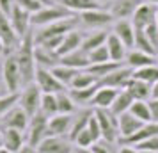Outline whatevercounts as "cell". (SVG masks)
I'll return each mask as SVG.
<instances>
[{"label": "cell", "mask_w": 158, "mask_h": 153, "mask_svg": "<svg viewBox=\"0 0 158 153\" xmlns=\"http://www.w3.org/2000/svg\"><path fill=\"white\" fill-rule=\"evenodd\" d=\"M34 32L32 30H27L25 34L20 39V45L15 50L16 53V61H18V66H20V73H22V82L23 86H27L30 82H34V75H36V59H34Z\"/></svg>", "instance_id": "1"}, {"label": "cell", "mask_w": 158, "mask_h": 153, "mask_svg": "<svg viewBox=\"0 0 158 153\" xmlns=\"http://www.w3.org/2000/svg\"><path fill=\"white\" fill-rule=\"evenodd\" d=\"M68 16H73V13L68 7H64L60 2H50V4H44L34 15H30V25L43 27V25H48L52 22L68 18Z\"/></svg>", "instance_id": "2"}, {"label": "cell", "mask_w": 158, "mask_h": 153, "mask_svg": "<svg viewBox=\"0 0 158 153\" xmlns=\"http://www.w3.org/2000/svg\"><path fill=\"white\" fill-rule=\"evenodd\" d=\"M2 79L6 84L7 93H16L20 91V87L23 86L22 82V73H20V66L16 61V53H4V62H2Z\"/></svg>", "instance_id": "3"}, {"label": "cell", "mask_w": 158, "mask_h": 153, "mask_svg": "<svg viewBox=\"0 0 158 153\" xmlns=\"http://www.w3.org/2000/svg\"><path fill=\"white\" fill-rule=\"evenodd\" d=\"M78 23V18L75 16H68V18H62V20H57V22H52L48 25H43L39 32H34V43H41L48 37H57V36H64L66 32H69L77 27Z\"/></svg>", "instance_id": "4"}, {"label": "cell", "mask_w": 158, "mask_h": 153, "mask_svg": "<svg viewBox=\"0 0 158 153\" xmlns=\"http://www.w3.org/2000/svg\"><path fill=\"white\" fill-rule=\"evenodd\" d=\"M25 132H27V134H25L27 144L36 150L37 144L48 135V116H44L41 110H37L34 116H30L29 126H27Z\"/></svg>", "instance_id": "5"}, {"label": "cell", "mask_w": 158, "mask_h": 153, "mask_svg": "<svg viewBox=\"0 0 158 153\" xmlns=\"http://www.w3.org/2000/svg\"><path fill=\"white\" fill-rule=\"evenodd\" d=\"M94 116L98 117V123L101 128V139L108 142L117 144L119 141V128H117V116L110 109H93Z\"/></svg>", "instance_id": "6"}, {"label": "cell", "mask_w": 158, "mask_h": 153, "mask_svg": "<svg viewBox=\"0 0 158 153\" xmlns=\"http://www.w3.org/2000/svg\"><path fill=\"white\" fill-rule=\"evenodd\" d=\"M22 37L16 34L13 23L9 20V15L0 9V45H2V55L4 53H11L18 48Z\"/></svg>", "instance_id": "7"}, {"label": "cell", "mask_w": 158, "mask_h": 153, "mask_svg": "<svg viewBox=\"0 0 158 153\" xmlns=\"http://www.w3.org/2000/svg\"><path fill=\"white\" fill-rule=\"evenodd\" d=\"M41 89L37 87L36 82H30L27 86H23V91L20 93V98H18V105L22 107L29 116H34L39 107H41Z\"/></svg>", "instance_id": "8"}, {"label": "cell", "mask_w": 158, "mask_h": 153, "mask_svg": "<svg viewBox=\"0 0 158 153\" xmlns=\"http://www.w3.org/2000/svg\"><path fill=\"white\" fill-rule=\"evenodd\" d=\"M114 20L115 18L112 16V13L110 11H105L103 7H96V9L84 11V13H78V23H82L84 27H89V29L107 27Z\"/></svg>", "instance_id": "9"}, {"label": "cell", "mask_w": 158, "mask_h": 153, "mask_svg": "<svg viewBox=\"0 0 158 153\" xmlns=\"http://www.w3.org/2000/svg\"><path fill=\"white\" fill-rule=\"evenodd\" d=\"M34 82L37 84V87L41 89V93H53V95H55V93H60V91L68 89L64 84H60V82L57 80V77L52 73V70L41 68V66L36 68Z\"/></svg>", "instance_id": "10"}, {"label": "cell", "mask_w": 158, "mask_h": 153, "mask_svg": "<svg viewBox=\"0 0 158 153\" xmlns=\"http://www.w3.org/2000/svg\"><path fill=\"white\" fill-rule=\"evenodd\" d=\"M73 150V142L66 135H46L36 148L39 153H71Z\"/></svg>", "instance_id": "11"}, {"label": "cell", "mask_w": 158, "mask_h": 153, "mask_svg": "<svg viewBox=\"0 0 158 153\" xmlns=\"http://www.w3.org/2000/svg\"><path fill=\"white\" fill-rule=\"evenodd\" d=\"M27 144L25 132L18 128H2V151L6 153H20Z\"/></svg>", "instance_id": "12"}, {"label": "cell", "mask_w": 158, "mask_h": 153, "mask_svg": "<svg viewBox=\"0 0 158 153\" xmlns=\"http://www.w3.org/2000/svg\"><path fill=\"white\" fill-rule=\"evenodd\" d=\"M29 119H30V116L16 103L15 107H11L2 116V128H18V130L25 132L27 126H29Z\"/></svg>", "instance_id": "13"}, {"label": "cell", "mask_w": 158, "mask_h": 153, "mask_svg": "<svg viewBox=\"0 0 158 153\" xmlns=\"http://www.w3.org/2000/svg\"><path fill=\"white\" fill-rule=\"evenodd\" d=\"M131 68H128L126 64H121L117 70H114L112 73H108L107 77H103L98 80L100 86H110L115 89H124V86L128 84V80L131 79Z\"/></svg>", "instance_id": "14"}, {"label": "cell", "mask_w": 158, "mask_h": 153, "mask_svg": "<svg viewBox=\"0 0 158 153\" xmlns=\"http://www.w3.org/2000/svg\"><path fill=\"white\" fill-rule=\"evenodd\" d=\"M155 15H156V6H153L149 2H142L139 7L133 11V15L130 16V20L133 23L135 29H144L149 23L155 22Z\"/></svg>", "instance_id": "15"}, {"label": "cell", "mask_w": 158, "mask_h": 153, "mask_svg": "<svg viewBox=\"0 0 158 153\" xmlns=\"http://www.w3.org/2000/svg\"><path fill=\"white\" fill-rule=\"evenodd\" d=\"M9 20H11V23H13V27H15V30H16V34L20 37L32 27V25H30V13L25 11L23 7H20L18 4H13V7L9 11Z\"/></svg>", "instance_id": "16"}, {"label": "cell", "mask_w": 158, "mask_h": 153, "mask_svg": "<svg viewBox=\"0 0 158 153\" xmlns=\"http://www.w3.org/2000/svg\"><path fill=\"white\" fill-rule=\"evenodd\" d=\"M71 123H73L71 114H62V112L53 114V116L48 117V135H66L68 137Z\"/></svg>", "instance_id": "17"}, {"label": "cell", "mask_w": 158, "mask_h": 153, "mask_svg": "<svg viewBox=\"0 0 158 153\" xmlns=\"http://www.w3.org/2000/svg\"><path fill=\"white\" fill-rule=\"evenodd\" d=\"M156 134H158V121H148V123H144L137 132H133L131 135L119 139L117 142H119L121 146H133V144H137V142L144 141L146 137L156 135Z\"/></svg>", "instance_id": "18"}, {"label": "cell", "mask_w": 158, "mask_h": 153, "mask_svg": "<svg viewBox=\"0 0 158 153\" xmlns=\"http://www.w3.org/2000/svg\"><path fill=\"white\" fill-rule=\"evenodd\" d=\"M117 91L119 89L110 87V86H100L98 84L96 93H94L93 100H91V107H94V109H110V105L114 102Z\"/></svg>", "instance_id": "19"}, {"label": "cell", "mask_w": 158, "mask_h": 153, "mask_svg": "<svg viewBox=\"0 0 158 153\" xmlns=\"http://www.w3.org/2000/svg\"><path fill=\"white\" fill-rule=\"evenodd\" d=\"M34 59H36L37 66L48 68V70H52L53 66H57L60 62V55L57 53V50L46 48L43 45H36L34 46Z\"/></svg>", "instance_id": "20"}, {"label": "cell", "mask_w": 158, "mask_h": 153, "mask_svg": "<svg viewBox=\"0 0 158 153\" xmlns=\"http://www.w3.org/2000/svg\"><path fill=\"white\" fill-rule=\"evenodd\" d=\"M112 32L126 45L128 50L133 46V41H135V27H133V23H131L130 18H119V20L115 22Z\"/></svg>", "instance_id": "21"}, {"label": "cell", "mask_w": 158, "mask_h": 153, "mask_svg": "<svg viewBox=\"0 0 158 153\" xmlns=\"http://www.w3.org/2000/svg\"><path fill=\"white\" fill-rule=\"evenodd\" d=\"M144 125V121H140L139 117H135L130 110L123 112L117 116V128H119V139L128 137L133 132H137Z\"/></svg>", "instance_id": "22"}, {"label": "cell", "mask_w": 158, "mask_h": 153, "mask_svg": "<svg viewBox=\"0 0 158 153\" xmlns=\"http://www.w3.org/2000/svg\"><path fill=\"white\" fill-rule=\"evenodd\" d=\"M156 62V55L155 53H148L144 50H131L126 52V57H124V64L131 68V70H137V68H142V66L148 64H155Z\"/></svg>", "instance_id": "23"}, {"label": "cell", "mask_w": 158, "mask_h": 153, "mask_svg": "<svg viewBox=\"0 0 158 153\" xmlns=\"http://www.w3.org/2000/svg\"><path fill=\"white\" fill-rule=\"evenodd\" d=\"M144 0H112L110 2V13L114 18H130V16L133 15V11H135L140 4H142Z\"/></svg>", "instance_id": "24"}, {"label": "cell", "mask_w": 158, "mask_h": 153, "mask_svg": "<svg viewBox=\"0 0 158 153\" xmlns=\"http://www.w3.org/2000/svg\"><path fill=\"white\" fill-rule=\"evenodd\" d=\"M60 64L71 66L75 70H85L87 66L91 64V61H89V53L85 50L77 48V50L69 52L66 55H60Z\"/></svg>", "instance_id": "25"}, {"label": "cell", "mask_w": 158, "mask_h": 153, "mask_svg": "<svg viewBox=\"0 0 158 153\" xmlns=\"http://www.w3.org/2000/svg\"><path fill=\"white\" fill-rule=\"evenodd\" d=\"M107 50H108V55H110V61H115V62H124V57H126V45L123 43L119 37L115 36L114 32L107 36Z\"/></svg>", "instance_id": "26"}, {"label": "cell", "mask_w": 158, "mask_h": 153, "mask_svg": "<svg viewBox=\"0 0 158 153\" xmlns=\"http://www.w3.org/2000/svg\"><path fill=\"white\" fill-rule=\"evenodd\" d=\"M82 39H84V36H82V32L77 30V29L66 32L64 37H62V41H60V45L57 46V53L59 55H66V53H69V52L80 48Z\"/></svg>", "instance_id": "27"}, {"label": "cell", "mask_w": 158, "mask_h": 153, "mask_svg": "<svg viewBox=\"0 0 158 153\" xmlns=\"http://www.w3.org/2000/svg\"><path fill=\"white\" fill-rule=\"evenodd\" d=\"M124 89L133 96V100H149V96H151L149 84L139 80V79H133V77L128 80V84L124 86Z\"/></svg>", "instance_id": "28"}, {"label": "cell", "mask_w": 158, "mask_h": 153, "mask_svg": "<svg viewBox=\"0 0 158 153\" xmlns=\"http://www.w3.org/2000/svg\"><path fill=\"white\" fill-rule=\"evenodd\" d=\"M121 64H124V62H115V61H103V62H93V64H89L85 68L89 73H93L94 77L100 80V79H103V77H107L108 73H112L114 70H117Z\"/></svg>", "instance_id": "29"}, {"label": "cell", "mask_w": 158, "mask_h": 153, "mask_svg": "<svg viewBox=\"0 0 158 153\" xmlns=\"http://www.w3.org/2000/svg\"><path fill=\"white\" fill-rule=\"evenodd\" d=\"M131 102H133V96L130 95L126 89H119L114 98V102H112V105H110V110L114 112L115 116H119V114H123V112H126L130 109Z\"/></svg>", "instance_id": "30"}, {"label": "cell", "mask_w": 158, "mask_h": 153, "mask_svg": "<svg viewBox=\"0 0 158 153\" xmlns=\"http://www.w3.org/2000/svg\"><path fill=\"white\" fill-rule=\"evenodd\" d=\"M131 77L146 82L149 86H153L158 80V64L155 62V64H148V66H142V68H137V70L131 71Z\"/></svg>", "instance_id": "31"}, {"label": "cell", "mask_w": 158, "mask_h": 153, "mask_svg": "<svg viewBox=\"0 0 158 153\" xmlns=\"http://www.w3.org/2000/svg\"><path fill=\"white\" fill-rule=\"evenodd\" d=\"M64 7H68L73 15L75 13H84V11H89V9H96L101 7L100 0H59Z\"/></svg>", "instance_id": "32"}, {"label": "cell", "mask_w": 158, "mask_h": 153, "mask_svg": "<svg viewBox=\"0 0 158 153\" xmlns=\"http://www.w3.org/2000/svg\"><path fill=\"white\" fill-rule=\"evenodd\" d=\"M96 84H98V79L93 73H89L87 70H78L77 75L73 77L71 84H69V89H84V87L96 86Z\"/></svg>", "instance_id": "33"}, {"label": "cell", "mask_w": 158, "mask_h": 153, "mask_svg": "<svg viewBox=\"0 0 158 153\" xmlns=\"http://www.w3.org/2000/svg\"><path fill=\"white\" fill-rule=\"evenodd\" d=\"M96 87H98V84L91 86V87H84V89H69V95H71V98L75 100L77 105L87 107V105H91V100H93L94 93H96Z\"/></svg>", "instance_id": "34"}, {"label": "cell", "mask_w": 158, "mask_h": 153, "mask_svg": "<svg viewBox=\"0 0 158 153\" xmlns=\"http://www.w3.org/2000/svg\"><path fill=\"white\" fill-rule=\"evenodd\" d=\"M107 32L105 30L98 29L96 32H93V34H89V36H84V39H82V45H80V48L82 50H93V48H96V46H100V45H105V41H107Z\"/></svg>", "instance_id": "35"}, {"label": "cell", "mask_w": 158, "mask_h": 153, "mask_svg": "<svg viewBox=\"0 0 158 153\" xmlns=\"http://www.w3.org/2000/svg\"><path fill=\"white\" fill-rule=\"evenodd\" d=\"M91 114H93V110H87L84 109L82 112H80L77 117H73V123H71V128H69V134H68V139L69 141H75V137H77V134L78 132H82L84 128L87 126V121H89V117H91Z\"/></svg>", "instance_id": "36"}, {"label": "cell", "mask_w": 158, "mask_h": 153, "mask_svg": "<svg viewBox=\"0 0 158 153\" xmlns=\"http://www.w3.org/2000/svg\"><path fill=\"white\" fill-rule=\"evenodd\" d=\"M77 71H78V70H75V68H71V66L60 64V62L52 68V73L57 77V80L60 82V84H64L66 87H69V84H71L73 77L77 75Z\"/></svg>", "instance_id": "37"}, {"label": "cell", "mask_w": 158, "mask_h": 153, "mask_svg": "<svg viewBox=\"0 0 158 153\" xmlns=\"http://www.w3.org/2000/svg\"><path fill=\"white\" fill-rule=\"evenodd\" d=\"M128 110L135 117H139L140 121H144V123L151 121V110H149V103H148V100H133Z\"/></svg>", "instance_id": "38"}, {"label": "cell", "mask_w": 158, "mask_h": 153, "mask_svg": "<svg viewBox=\"0 0 158 153\" xmlns=\"http://www.w3.org/2000/svg\"><path fill=\"white\" fill-rule=\"evenodd\" d=\"M57 96V110L59 112H62V114H73L75 109H77V103L75 100L71 98L69 95V91H60V93H55Z\"/></svg>", "instance_id": "39"}, {"label": "cell", "mask_w": 158, "mask_h": 153, "mask_svg": "<svg viewBox=\"0 0 158 153\" xmlns=\"http://www.w3.org/2000/svg\"><path fill=\"white\" fill-rule=\"evenodd\" d=\"M39 110L43 112L44 116H53V114H57V96L53 95V93H43L41 96V107Z\"/></svg>", "instance_id": "40"}, {"label": "cell", "mask_w": 158, "mask_h": 153, "mask_svg": "<svg viewBox=\"0 0 158 153\" xmlns=\"http://www.w3.org/2000/svg\"><path fill=\"white\" fill-rule=\"evenodd\" d=\"M131 148H133L135 153H158V134L151 135V137H146L144 141L133 144Z\"/></svg>", "instance_id": "41"}, {"label": "cell", "mask_w": 158, "mask_h": 153, "mask_svg": "<svg viewBox=\"0 0 158 153\" xmlns=\"http://www.w3.org/2000/svg\"><path fill=\"white\" fill-rule=\"evenodd\" d=\"M133 46H137L139 50H144L148 53H155L156 55V48L151 45L149 37L146 36L144 29H135V41H133Z\"/></svg>", "instance_id": "42"}, {"label": "cell", "mask_w": 158, "mask_h": 153, "mask_svg": "<svg viewBox=\"0 0 158 153\" xmlns=\"http://www.w3.org/2000/svg\"><path fill=\"white\" fill-rule=\"evenodd\" d=\"M18 98H20V91L7 93L6 96H0V117L4 116L11 107H15L16 103H18Z\"/></svg>", "instance_id": "43"}, {"label": "cell", "mask_w": 158, "mask_h": 153, "mask_svg": "<svg viewBox=\"0 0 158 153\" xmlns=\"http://www.w3.org/2000/svg\"><path fill=\"white\" fill-rule=\"evenodd\" d=\"M93 142H94V137L91 135V132L87 130V126L82 132H78L77 137H75V141H73V144L82 148V150H89V148L93 146Z\"/></svg>", "instance_id": "44"}, {"label": "cell", "mask_w": 158, "mask_h": 153, "mask_svg": "<svg viewBox=\"0 0 158 153\" xmlns=\"http://www.w3.org/2000/svg\"><path fill=\"white\" fill-rule=\"evenodd\" d=\"M89 53V61L91 64L93 62H103V61H110V55H108V50H107V45H100L93 50L87 52Z\"/></svg>", "instance_id": "45"}, {"label": "cell", "mask_w": 158, "mask_h": 153, "mask_svg": "<svg viewBox=\"0 0 158 153\" xmlns=\"http://www.w3.org/2000/svg\"><path fill=\"white\" fill-rule=\"evenodd\" d=\"M89 151H93V153H112V151H117V148H115L114 142H108L105 139H98V141L93 142V146L89 148Z\"/></svg>", "instance_id": "46"}, {"label": "cell", "mask_w": 158, "mask_h": 153, "mask_svg": "<svg viewBox=\"0 0 158 153\" xmlns=\"http://www.w3.org/2000/svg\"><path fill=\"white\" fill-rule=\"evenodd\" d=\"M15 4H18V6L23 7L25 11H29L30 15H34L36 11H39V9L44 6L43 0H15Z\"/></svg>", "instance_id": "47"}, {"label": "cell", "mask_w": 158, "mask_h": 153, "mask_svg": "<svg viewBox=\"0 0 158 153\" xmlns=\"http://www.w3.org/2000/svg\"><path fill=\"white\" fill-rule=\"evenodd\" d=\"M87 130L91 132L94 141L101 139V128H100V123H98V117L94 116V110H93V114H91V117H89V121H87Z\"/></svg>", "instance_id": "48"}, {"label": "cell", "mask_w": 158, "mask_h": 153, "mask_svg": "<svg viewBox=\"0 0 158 153\" xmlns=\"http://www.w3.org/2000/svg\"><path fill=\"white\" fill-rule=\"evenodd\" d=\"M144 32H146V36L149 37L151 45H153V46L156 48V52H158V25L155 22L149 23L148 27H144Z\"/></svg>", "instance_id": "49"}, {"label": "cell", "mask_w": 158, "mask_h": 153, "mask_svg": "<svg viewBox=\"0 0 158 153\" xmlns=\"http://www.w3.org/2000/svg\"><path fill=\"white\" fill-rule=\"evenodd\" d=\"M149 110H151V121H158V98H149Z\"/></svg>", "instance_id": "50"}, {"label": "cell", "mask_w": 158, "mask_h": 153, "mask_svg": "<svg viewBox=\"0 0 158 153\" xmlns=\"http://www.w3.org/2000/svg\"><path fill=\"white\" fill-rule=\"evenodd\" d=\"M13 4H15V0H0V9L9 15V11H11V7H13Z\"/></svg>", "instance_id": "51"}, {"label": "cell", "mask_w": 158, "mask_h": 153, "mask_svg": "<svg viewBox=\"0 0 158 153\" xmlns=\"http://www.w3.org/2000/svg\"><path fill=\"white\" fill-rule=\"evenodd\" d=\"M149 98H158V80L151 86V96Z\"/></svg>", "instance_id": "52"}, {"label": "cell", "mask_w": 158, "mask_h": 153, "mask_svg": "<svg viewBox=\"0 0 158 153\" xmlns=\"http://www.w3.org/2000/svg\"><path fill=\"white\" fill-rule=\"evenodd\" d=\"M144 2H149V4H153V6H158V0H144Z\"/></svg>", "instance_id": "53"}, {"label": "cell", "mask_w": 158, "mask_h": 153, "mask_svg": "<svg viewBox=\"0 0 158 153\" xmlns=\"http://www.w3.org/2000/svg\"><path fill=\"white\" fill-rule=\"evenodd\" d=\"M155 23L158 25V6H156V15H155Z\"/></svg>", "instance_id": "54"}, {"label": "cell", "mask_w": 158, "mask_h": 153, "mask_svg": "<svg viewBox=\"0 0 158 153\" xmlns=\"http://www.w3.org/2000/svg\"><path fill=\"white\" fill-rule=\"evenodd\" d=\"M0 151H2V130H0Z\"/></svg>", "instance_id": "55"}, {"label": "cell", "mask_w": 158, "mask_h": 153, "mask_svg": "<svg viewBox=\"0 0 158 153\" xmlns=\"http://www.w3.org/2000/svg\"><path fill=\"white\" fill-rule=\"evenodd\" d=\"M0 130H2V117H0Z\"/></svg>", "instance_id": "56"}, {"label": "cell", "mask_w": 158, "mask_h": 153, "mask_svg": "<svg viewBox=\"0 0 158 153\" xmlns=\"http://www.w3.org/2000/svg\"><path fill=\"white\" fill-rule=\"evenodd\" d=\"M100 2H112V0H100Z\"/></svg>", "instance_id": "57"}, {"label": "cell", "mask_w": 158, "mask_h": 153, "mask_svg": "<svg viewBox=\"0 0 158 153\" xmlns=\"http://www.w3.org/2000/svg\"><path fill=\"white\" fill-rule=\"evenodd\" d=\"M156 64H158V52H156Z\"/></svg>", "instance_id": "58"}, {"label": "cell", "mask_w": 158, "mask_h": 153, "mask_svg": "<svg viewBox=\"0 0 158 153\" xmlns=\"http://www.w3.org/2000/svg\"><path fill=\"white\" fill-rule=\"evenodd\" d=\"M0 53H2V45H0Z\"/></svg>", "instance_id": "59"}, {"label": "cell", "mask_w": 158, "mask_h": 153, "mask_svg": "<svg viewBox=\"0 0 158 153\" xmlns=\"http://www.w3.org/2000/svg\"><path fill=\"white\" fill-rule=\"evenodd\" d=\"M52 2H59V0H52Z\"/></svg>", "instance_id": "60"}]
</instances>
